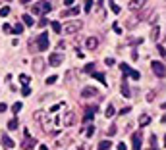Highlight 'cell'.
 <instances>
[{"mask_svg":"<svg viewBox=\"0 0 166 150\" xmlns=\"http://www.w3.org/2000/svg\"><path fill=\"white\" fill-rule=\"evenodd\" d=\"M33 118H35V121H41V119L45 118V112H41V110L35 112V114H33Z\"/></svg>","mask_w":166,"mask_h":150,"instance_id":"17","label":"cell"},{"mask_svg":"<svg viewBox=\"0 0 166 150\" xmlns=\"http://www.w3.org/2000/svg\"><path fill=\"white\" fill-rule=\"evenodd\" d=\"M43 69H45V62H43V58H41V56H35V60H33V71L41 73Z\"/></svg>","mask_w":166,"mask_h":150,"instance_id":"5","label":"cell"},{"mask_svg":"<svg viewBox=\"0 0 166 150\" xmlns=\"http://www.w3.org/2000/svg\"><path fill=\"white\" fill-rule=\"evenodd\" d=\"M108 135H110V137H112V135H116V125H112V127L108 129Z\"/></svg>","mask_w":166,"mask_h":150,"instance_id":"31","label":"cell"},{"mask_svg":"<svg viewBox=\"0 0 166 150\" xmlns=\"http://www.w3.org/2000/svg\"><path fill=\"white\" fill-rule=\"evenodd\" d=\"M81 12L77 6H71V8H68V10H62V17H70V15H77V13Z\"/></svg>","mask_w":166,"mask_h":150,"instance_id":"9","label":"cell"},{"mask_svg":"<svg viewBox=\"0 0 166 150\" xmlns=\"http://www.w3.org/2000/svg\"><path fill=\"white\" fill-rule=\"evenodd\" d=\"M99 91H97V87H85L81 91V98H89V96H97Z\"/></svg>","mask_w":166,"mask_h":150,"instance_id":"6","label":"cell"},{"mask_svg":"<svg viewBox=\"0 0 166 150\" xmlns=\"http://www.w3.org/2000/svg\"><path fill=\"white\" fill-rule=\"evenodd\" d=\"M62 60H64V56L60 52H54V54H50V58H48V64L52 65V67H56V65H60L62 64Z\"/></svg>","mask_w":166,"mask_h":150,"instance_id":"4","label":"cell"},{"mask_svg":"<svg viewBox=\"0 0 166 150\" xmlns=\"http://www.w3.org/2000/svg\"><path fill=\"white\" fill-rule=\"evenodd\" d=\"M21 31H23V25H16L12 29V33H21Z\"/></svg>","mask_w":166,"mask_h":150,"instance_id":"29","label":"cell"},{"mask_svg":"<svg viewBox=\"0 0 166 150\" xmlns=\"http://www.w3.org/2000/svg\"><path fill=\"white\" fill-rule=\"evenodd\" d=\"M159 33H160L159 29H153V39H156V37H159Z\"/></svg>","mask_w":166,"mask_h":150,"instance_id":"38","label":"cell"},{"mask_svg":"<svg viewBox=\"0 0 166 150\" xmlns=\"http://www.w3.org/2000/svg\"><path fill=\"white\" fill-rule=\"evenodd\" d=\"M31 13L33 15H41V4H35V6L31 8Z\"/></svg>","mask_w":166,"mask_h":150,"instance_id":"18","label":"cell"},{"mask_svg":"<svg viewBox=\"0 0 166 150\" xmlns=\"http://www.w3.org/2000/svg\"><path fill=\"white\" fill-rule=\"evenodd\" d=\"M110 8H112V12H114V13H120V8H118L116 2H110Z\"/></svg>","mask_w":166,"mask_h":150,"instance_id":"24","label":"cell"},{"mask_svg":"<svg viewBox=\"0 0 166 150\" xmlns=\"http://www.w3.org/2000/svg\"><path fill=\"white\" fill-rule=\"evenodd\" d=\"M62 123H64L66 127L73 125V123H76V114H73V112H68V114L64 116V119H62Z\"/></svg>","mask_w":166,"mask_h":150,"instance_id":"7","label":"cell"},{"mask_svg":"<svg viewBox=\"0 0 166 150\" xmlns=\"http://www.w3.org/2000/svg\"><path fill=\"white\" fill-rule=\"evenodd\" d=\"M114 114H116V110H114V106L110 104L108 108H106V118H112V116H114Z\"/></svg>","mask_w":166,"mask_h":150,"instance_id":"19","label":"cell"},{"mask_svg":"<svg viewBox=\"0 0 166 150\" xmlns=\"http://www.w3.org/2000/svg\"><path fill=\"white\" fill-rule=\"evenodd\" d=\"M159 52H160V56H164V46L162 44H159Z\"/></svg>","mask_w":166,"mask_h":150,"instance_id":"36","label":"cell"},{"mask_svg":"<svg viewBox=\"0 0 166 150\" xmlns=\"http://www.w3.org/2000/svg\"><path fill=\"white\" fill-rule=\"evenodd\" d=\"M93 67H95V65L89 64V65H85V69H83V71H85V73H91V71H93Z\"/></svg>","mask_w":166,"mask_h":150,"instance_id":"30","label":"cell"},{"mask_svg":"<svg viewBox=\"0 0 166 150\" xmlns=\"http://www.w3.org/2000/svg\"><path fill=\"white\" fill-rule=\"evenodd\" d=\"M110 146H112V143H110V141H102V143L99 144V150H108Z\"/></svg>","mask_w":166,"mask_h":150,"instance_id":"15","label":"cell"},{"mask_svg":"<svg viewBox=\"0 0 166 150\" xmlns=\"http://www.w3.org/2000/svg\"><path fill=\"white\" fill-rule=\"evenodd\" d=\"M21 108H23V104H21V102H18V104H14V114H18V112L21 110Z\"/></svg>","mask_w":166,"mask_h":150,"instance_id":"25","label":"cell"},{"mask_svg":"<svg viewBox=\"0 0 166 150\" xmlns=\"http://www.w3.org/2000/svg\"><path fill=\"white\" fill-rule=\"evenodd\" d=\"M133 150H141V133H133Z\"/></svg>","mask_w":166,"mask_h":150,"instance_id":"11","label":"cell"},{"mask_svg":"<svg viewBox=\"0 0 166 150\" xmlns=\"http://www.w3.org/2000/svg\"><path fill=\"white\" fill-rule=\"evenodd\" d=\"M151 67H153V71H154L156 77H160V79L164 77V64H162V62H153Z\"/></svg>","mask_w":166,"mask_h":150,"instance_id":"2","label":"cell"},{"mask_svg":"<svg viewBox=\"0 0 166 150\" xmlns=\"http://www.w3.org/2000/svg\"><path fill=\"white\" fill-rule=\"evenodd\" d=\"M129 8H143V2H131Z\"/></svg>","mask_w":166,"mask_h":150,"instance_id":"28","label":"cell"},{"mask_svg":"<svg viewBox=\"0 0 166 150\" xmlns=\"http://www.w3.org/2000/svg\"><path fill=\"white\" fill-rule=\"evenodd\" d=\"M41 13H46V12H52V4H48V2H45V4H41Z\"/></svg>","mask_w":166,"mask_h":150,"instance_id":"14","label":"cell"},{"mask_svg":"<svg viewBox=\"0 0 166 150\" xmlns=\"http://www.w3.org/2000/svg\"><path fill=\"white\" fill-rule=\"evenodd\" d=\"M50 25H52V29H54V31H56V33H60V31H62V25H60L58 21H52Z\"/></svg>","mask_w":166,"mask_h":150,"instance_id":"20","label":"cell"},{"mask_svg":"<svg viewBox=\"0 0 166 150\" xmlns=\"http://www.w3.org/2000/svg\"><path fill=\"white\" fill-rule=\"evenodd\" d=\"M8 129H18V119H12V121H10V123H8Z\"/></svg>","mask_w":166,"mask_h":150,"instance_id":"21","label":"cell"},{"mask_svg":"<svg viewBox=\"0 0 166 150\" xmlns=\"http://www.w3.org/2000/svg\"><path fill=\"white\" fill-rule=\"evenodd\" d=\"M37 144V141L35 139H29V133H25V141L21 143V148H27V150H31L33 146Z\"/></svg>","mask_w":166,"mask_h":150,"instance_id":"8","label":"cell"},{"mask_svg":"<svg viewBox=\"0 0 166 150\" xmlns=\"http://www.w3.org/2000/svg\"><path fill=\"white\" fill-rule=\"evenodd\" d=\"M118 150H126V144H124V143H120V144H118Z\"/></svg>","mask_w":166,"mask_h":150,"instance_id":"40","label":"cell"},{"mask_svg":"<svg viewBox=\"0 0 166 150\" xmlns=\"http://www.w3.org/2000/svg\"><path fill=\"white\" fill-rule=\"evenodd\" d=\"M8 13H10V8H8V6H4L2 10H0V17H6Z\"/></svg>","mask_w":166,"mask_h":150,"instance_id":"22","label":"cell"},{"mask_svg":"<svg viewBox=\"0 0 166 150\" xmlns=\"http://www.w3.org/2000/svg\"><path fill=\"white\" fill-rule=\"evenodd\" d=\"M39 150H48V146H45V144H41V146H39Z\"/></svg>","mask_w":166,"mask_h":150,"instance_id":"42","label":"cell"},{"mask_svg":"<svg viewBox=\"0 0 166 150\" xmlns=\"http://www.w3.org/2000/svg\"><path fill=\"white\" fill-rule=\"evenodd\" d=\"M6 108H8L6 104H0V112H6Z\"/></svg>","mask_w":166,"mask_h":150,"instance_id":"41","label":"cell"},{"mask_svg":"<svg viewBox=\"0 0 166 150\" xmlns=\"http://www.w3.org/2000/svg\"><path fill=\"white\" fill-rule=\"evenodd\" d=\"M37 40H39V42H37V48L45 52L46 48H48V35H46V33H43V35H41V37H39Z\"/></svg>","mask_w":166,"mask_h":150,"instance_id":"3","label":"cell"},{"mask_svg":"<svg viewBox=\"0 0 166 150\" xmlns=\"http://www.w3.org/2000/svg\"><path fill=\"white\" fill-rule=\"evenodd\" d=\"M151 123V118H149V116H141L139 118V125H149Z\"/></svg>","mask_w":166,"mask_h":150,"instance_id":"16","label":"cell"},{"mask_svg":"<svg viewBox=\"0 0 166 150\" xmlns=\"http://www.w3.org/2000/svg\"><path fill=\"white\" fill-rule=\"evenodd\" d=\"M54 81H56V77H54V75H52V77H48V79H46V85H52V83H54Z\"/></svg>","mask_w":166,"mask_h":150,"instance_id":"32","label":"cell"},{"mask_svg":"<svg viewBox=\"0 0 166 150\" xmlns=\"http://www.w3.org/2000/svg\"><path fill=\"white\" fill-rule=\"evenodd\" d=\"M4 33H12V27L8 25V23H6V25H4Z\"/></svg>","mask_w":166,"mask_h":150,"instance_id":"35","label":"cell"},{"mask_svg":"<svg viewBox=\"0 0 166 150\" xmlns=\"http://www.w3.org/2000/svg\"><path fill=\"white\" fill-rule=\"evenodd\" d=\"M19 81H21L23 85H27V83H29V77H27V75H19Z\"/></svg>","mask_w":166,"mask_h":150,"instance_id":"26","label":"cell"},{"mask_svg":"<svg viewBox=\"0 0 166 150\" xmlns=\"http://www.w3.org/2000/svg\"><path fill=\"white\" fill-rule=\"evenodd\" d=\"M83 23H79V21H66V25L62 27L66 31V35H73V33H77L79 29H81Z\"/></svg>","mask_w":166,"mask_h":150,"instance_id":"1","label":"cell"},{"mask_svg":"<svg viewBox=\"0 0 166 150\" xmlns=\"http://www.w3.org/2000/svg\"><path fill=\"white\" fill-rule=\"evenodd\" d=\"M93 133H95V127H89V129H87V135H89V137H91Z\"/></svg>","mask_w":166,"mask_h":150,"instance_id":"37","label":"cell"},{"mask_svg":"<svg viewBox=\"0 0 166 150\" xmlns=\"http://www.w3.org/2000/svg\"><path fill=\"white\" fill-rule=\"evenodd\" d=\"M106 65H114V60H112V58H106Z\"/></svg>","mask_w":166,"mask_h":150,"instance_id":"39","label":"cell"},{"mask_svg":"<svg viewBox=\"0 0 166 150\" xmlns=\"http://www.w3.org/2000/svg\"><path fill=\"white\" fill-rule=\"evenodd\" d=\"M21 94H23V96H29V94H31V89H29V87H23Z\"/></svg>","mask_w":166,"mask_h":150,"instance_id":"27","label":"cell"},{"mask_svg":"<svg viewBox=\"0 0 166 150\" xmlns=\"http://www.w3.org/2000/svg\"><path fill=\"white\" fill-rule=\"evenodd\" d=\"M97 46H99V39H95V37H89V39L85 40V48L87 50H95Z\"/></svg>","mask_w":166,"mask_h":150,"instance_id":"10","label":"cell"},{"mask_svg":"<svg viewBox=\"0 0 166 150\" xmlns=\"http://www.w3.org/2000/svg\"><path fill=\"white\" fill-rule=\"evenodd\" d=\"M76 150H89V144H81L79 148H76Z\"/></svg>","mask_w":166,"mask_h":150,"instance_id":"34","label":"cell"},{"mask_svg":"<svg viewBox=\"0 0 166 150\" xmlns=\"http://www.w3.org/2000/svg\"><path fill=\"white\" fill-rule=\"evenodd\" d=\"M2 144L6 146V148H14V141L8 135H2Z\"/></svg>","mask_w":166,"mask_h":150,"instance_id":"12","label":"cell"},{"mask_svg":"<svg viewBox=\"0 0 166 150\" xmlns=\"http://www.w3.org/2000/svg\"><path fill=\"white\" fill-rule=\"evenodd\" d=\"M129 75H131V77H133V79H139V73H137V71H133V69L129 71Z\"/></svg>","mask_w":166,"mask_h":150,"instance_id":"33","label":"cell"},{"mask_svg":"<svg viewBox=\"0 0 166 150\" xmlns=\"http://www.w3.org/2000/svg\"><path fill=\"white\" fill-rule=\"evenodd\" d=\"M21 20H23V23H25V25H35V20H33L29 13H23V15H21Z\"/></svg>","mask_w":166,"mask_h":150,"instance_id":"13","label":"cell"},{"mask_svg":"<svg viewBox=\"0 0 166 150\" xmlns=\"http://www.w3.org/2000/svg\"><path fill=\"white\" fill-rule=\"evenodd\" d=\"M122 94H124V96H129V94H131V91L128 89V85H122Z\"/></svg>","mask_w":166,"mask_h":150,"instance_id":"23","label":"cell"}]
</instances>
